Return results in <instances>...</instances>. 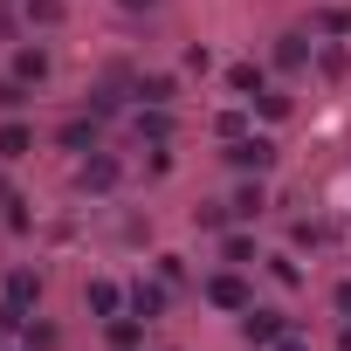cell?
Returning <instances> with one entry per match:
<instances>
[{
  "instance_id": "6da1fadb",
  "label": "cell",
  "mask_w": 351,
  "mask_h": 351,
  "mask_svg": "<svg viewBox=\"0 0 351 351\" xmlns=\"http://www.w3.org/2000/svg\"><path fill=\"white\" fill-rule=\"evenodd\" d=\"M241 337H248L255 351H269L276 337H289V324H282L276 310H255V303H248V310H241Z\"/></svg>"
},
{
  "instance_id": "7a4b0ae2",
  "label": "cell",
  "mask_w": 351,
  "mask_h": 351,
  "mask_svg": "<svg viewBox=\"0 0 351 351\" xmlns=\"http://www.w3.org/2000/svg\"><path fill=\"white\" fill-rule=\"evenodd\" d=\"M228 158H234L241 172H269V165H276V138H234Z\"/></svg>"
},
{
  "instance_id": "3957f363",
  "label": "cell",
  "mask_w": 351,
  "mask_h": 351,
  "mask_svg": "<svg viewBox=\"0 0 351 351\" xmlns=\"http://www.w3.org/2000/svg\"><path fill=\"white\" fill-rule=\"evenodd\" d=\"M207 303L214 310H248V282L234 269H221V276H207Z\"/></svg>"
},
{
  "instance_id": "277c9868",
  "label": "cell",
  "mask_w": 351,
  "mask_h": 351,
  "mask_svg": "<svg viewBox=\"0 0 351 351\" xmlns=\"http://www.w3.org/2000/svg\"><path fill=\"white\" fill-rule=\"evenodd\" d=\"M76 186H83V193H110V186H117V158H110V152L83 158V172H76Z\"/></svg>"
},
{
  "instance_id": "5b68a950",
  "label": "cell",
  "mask_w": 351,
  "mask_h": 351,
  "mask_svg": "<svg viewBox=\"0 0 351 351\" xmlns=\"http://www.w3.org/2000/svg\"><path fill=\"white\" fill-rule=\"evenodd\" d=\"M262 207H269V193H262V180H248V186H234V200H228V214H234V221H262Z\"/></svg>"
},
{
  "instance_id": "8992f818",
  "label": "cell",
  "mask_w": 351,
  "mask_h": 351,
  "mask_svg": "<svg viewBox=\"0 0 351 351\" xmlns=\"http://www.w3.org/2000/svg\"><path fill=\"white\" fill-rule=\"evenodd\" d=\"M28 152H35V131L21 117H8V124H0V158H28Z\"/></svg>"
},
{
  "instance_id": "52a82bcc",
  "label": "cell",
  "mask_w": 351,
  "mask_h": 351,
  "mask_svg": "<svg viewBox=\"0 0 351 351\" xmlns=\"http://www.w3.org/2000/svg\"><path fill=\"white\" fill-rule=\"evenodd\" d=\"M228 90H234V97H248V104H255V97H262V90H269V76H262V69H255V62H234V69H228Z\"/></svg>"
},
{
  "instance_id": "ba28073f",
  "label": "cell",
  "mask_w": 351,
  "mask_h": 351,
  "mask_svg": "<svg viewBox=\"0 0 351 351\" xmlns=\"http://www.w3.org/2000/svg\"><path fill=\"white\" fill-rule=\"evenodd\" d=\"M138 97H145V104H158V110H165V104H172V97H180V83H172V76H165V69H152V76H138Z\"/></svg>"
},
{
  "instance_id": "9c48e42d",
  "label": "cell",
  "mask_w": 351,
  "mask_h": 351,
  "mask_svg": "<svg viewBox=\"0 0 351 351\" xmlns=\"http://www.w3.org/2000/svg\"><path fill=\"white\" fill-rule=\"evenodd\" d=\"M49 76V49H14V83H42Z\"/></svg>"
},
{
  "instance_id": "30bf717a",
  "label": "cell",
  "mask_w": 351,
  "mask_h": 351,
  "mask_svg": "<svg viewBox=\"0 0 351 351\" xmlns=\"http://www.w3.org/2000/svg\"><path fill=\"white\" fill-rule=\"evenodd\" d=\"M35 296H42V276H35V269H14V276H8V303H14V310H28Z\"/></svg>"
},
{
  "instance_id": "8fae6325",
  "label": "cell",
  "mask_w": 351,
  "mask_h": 351,
  "mask_svg": "<svg viewBox=\"0 0 351 351\" xmlns=\"http://www.w3.org/2000/svg\"><path fill=\"white\" fill-rule=\"evenodd\" d=\"M83 303H90L97 317H117V310H124V289H117V282H90V289H83Z\"/></svg>"
},
{
  "instance_id": "7c38bea8",
  "label": "cell",
  "mask_w": 351,
  "mask_h": 351,
  "mask_svg": "<svg viewBox=\"0 0 351 351\" xmlns=\"http://www.w3.org/2000/svg\"><path fill=\"white\" fill-rule=\"evenodd\" d=\"M158 310H165V289H158V282H138V289H131V317H145V324H152Z\"/></svg>"
},
{
  "instance_id": "4fadbf2b",
  "label": "cell",
  "mask_w": 351,
  "mask_h": 351,
  "mask_svg": "<svg viewBox=\"0 0 351 351\" xmlns=\"http://www.w3.org/2000/svg\"><path fill=\"white\" fill-rule=\"evenodd\" d=\"M28 28H62V0H21Z\"/></svg>"
},
{
  "instance_id": "5bb4252c",
  "label": "cell",
  "mask_w": 351,
  "mask_h": 351,
  "mask_svg": "<svg viewBox=\"0 0 351 351\" xmlns=\"http://www.w3.org/2000/svg\"><path fill=\"white\" fill-rule=\"evenodd\" d=\"M138 131H145L152 145H165V138H172V117H165V110L152 104V110H138Z\"/></svg>"
},
{
  "instance_id": "9a60e30c",
  "label": "cell",
  "mask_w": 351,
  "mask_h": 351,
  "mask_svg": "<svg viewBox=\"0 0 351 351\" xmlns=\"http://www.w3.org/2000/svg\"><path fill=\"white\" fill-rule=\"evenodd\" d=\"M138 337H145V324H138V317H110V344H117V351H131Z\"/></svg>"
},
{
  "instance_id": "2e32d148",
  "label": "cell",
  "mask_w": 351,
  "mask_h": 351,
  "mask_svg": "<svg viewBox=\"0 0 351 351\" xmlns=\"http://www.w3.org/2000/svg\"><path fill=\"white\" fill-rule=\"evenodd\" d=\"M255 110H262L269 124H282V117H289V97H282V90H262V97H255Z\"/></svg>"
},
{
  "instance_id": "e0dca14e",
  "label": "cell",
  "mask_w": 351,
  "mask_h": 351,
  "mask_svg": "<svg viewBox=\"0 0 351 351\" xmlns=\"http://www.w3.org/2000/svg\"><path fill=\"white\" fill-rule=\"evenodd\" d=\"M221 255H228L234 269H248V262H255V241H248V234H228V241H221Z\"/></svg>"
},
{
  "instance_id": "ac0fdd59",
  "label": "cell",
  "mask_w": 351,
  "mask_h": 351,
  "mask_svg": "<svg viewBox=\"0 0 351 351\" xmlns=\"http://www.w3.org/2000/svg\"><path fill=\"white\" fill-rule=\"evenodd\" d=\"M62 145H69V152H83V145H97V124H83V117H76V124H62Z\"/></svg>"
},
{
  "instance_id": "d6986e66",
  "label": "cell",
  "mask_w": 351,
  "mask_h": 351,
  "mask_svg": "<svg viewBox=\"0 0 351 351\" xmlns=\"http://www.w3.org/2000/svg\"><path fill=\"white\" fill-rule=\"evenodd\" d=\"M317 28H324V35H351V14H344V8H324Z\"/></svg>"
},
{
  "instance_id": "ffe728a7",
  "label": "cell",
  "mask_w": 351,
  "mask_h": 351,
  "mask_svg": "<svg viewBox=\"0 0 351 351\" xmlns=\"http://www.w3.org/2000/svg\"><path fill=\"white\" fill-rule=\"evenodd\" d=\"M303 56H310V49H303V35H282V49H276V62H282V69H296Z\"/></svg>"
},
{
  "instance_id": "44dd1931",
  "label": "cell",
  "mask_w": 351,
  "mask_h": 351,
  "mask_svg": "<svg viewBox=\"0 0 351 351\" xmlns=\"http://www.w3.org/2000/svg\"><path fill=\"white\" fill-rule=\"evenodd\" d=\"M269 276H276V282H282V289H296V282H303V276H296V262H289V255H269Z\"/></svg>"
},
{
  "instance_id": "7402d4cb",
  "label": "cell",
  "mask_w": 351,
  "mask_h": 351,
  "mask_svg": "<svg viewBox=\"0 0 351 351\" xmlns=\"http://www.w3.org/2000/svg\"><path fill=\"white\" fill-rule=\"evenodd\" d=\"M21 90H28V83H0V110H14V104H21Z\"/></svg>"
},
{
  "instance_id": "603a6c76",
  "label": "cell",
  "mask_w": 351,
  "mask_h": 351,
  "mask_svg": "<svg viewBox=\"0 0 351 351\" xmlns=\"http://www.w3.org/2000/svg\"><path fill=\"white\" fill-rule=\"evenodd\" d=\"M330 303H337V310L351 317V282H337V289H330Z\"/></svg>"
},
{
  "instance_id": "cb8c5ba5",
  "label": "cell",
  "mask_w": 351,
  "mask_h": 351,
  "mask_svg": "<svg viewBox=\"0 0 351 351\" xmlns=\"http://www.w3.org/2000/svg\"><path fill=\"white\" fill-rule=\"evenodd\" d=\"M269 351H310V344H303V337H276Z\"/></svg>"
},
{
  "instance_id": "d4e9b609",
  "label": "cell",
  "mask_w": 351,
  "mask_h": 351,
  "mask_svg": "<svg viewBox=\"0 0 351 351\" xmlns=\"http://www.w3.org/2000/svg\"><path fill=\"white\" fill-rule=\"evenodd\" d=\"M117 8H124V14H152V0H117Z\"/></svg>"
}]
</instances>
